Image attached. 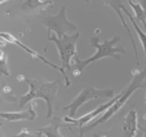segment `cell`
<instances>
[{"instance_id": "obj_1", "label": "cell", "mask_w": 146, "mask_h": 137, "mask_svg": "<svg viewBox=\"0 0 146 137\" xmlns=\"http://www.w3.org/2000/svg\"><path fill=\"white\" fill-rule=\"evenodd\" d=\"M29 84V92L18 98V106L23 107L29 102L35 101L36 98H43L47 104V119L53 115V101L60 89V82H43L39 79H27L25 76H19Z\"/></svg>"}, {"instance_id": "obj_2", "label": "cell", "mask_w": 146, "mask_h": 137, "mask_svg": "<svg viewBox=\"0 0 146 137\" xmlns=\"http://www.w3.org/2000/svg\"><path fill=\"white\" fill-rule=\"evenodd\" d=\"M146 79V67L142 68L141 71H138L137 74L133 75V79L131 80L129 85H128L127 88H124L123 90H121V94L120 97H119L118 100H116L115 102H114L113 105H111L110 107H109L108 110H106L104 114H102L101 116H97L96 119H94V122H92V123H88L87 126H83L80 127V132H79V136L83 137L84 134L87 133V132L92 131V129L94 128V127L100 126V124H104L106 123V122L109 120V119L111 118L113 115H115L116 112L119 111V110L121 109V107L125 105V102L129 100V97L133 94V92L137 89H140L141 87H142V83L143 80Z\"/></svg>"}, {"instance_id": "obj_3", "label": "cell", "mask_w": 146, "mask_h": 137, "mask_svg": "<svg viewBox=\"0 0 146 137\" xmlns=\"http://www.w3.org/2000/svg\"><path fill=\"white\" fill-rule=\"evenodd\" d=\"M120 40L119 36H115V38L110 39V40H105V41H100L98 36H92L91 38V44L92 47L96 48V53L91 57L86 58V60H78V58H72L71 60V67H72V74L75 76L80 75L83 72V70L86 67H88L91 63L97 62L101 58L105 57H114L118 60L119 55L120 53H125V51L123 48H116L115 44Z\"/></svg>"}, {"instance_id": "obj_4", "label": "cell", "mask_w": 146, "mask_h": 137, "mask_svg": "<svg viewBox=\"0 0 146 137\" xmlns=\"http://www.w3.org/2000/svg\"><path fill=\"white\" fill-rule=\"evenodd\" d=\"M43 22V25L47 27V36L56 35L57 38H62L65 35H71V34L76 33L78 26L69 21L66 17V7L61 8V11L54 16H48L40 18Z\"/></svg>"}, {"instance_id": "obj_5", "label": "cell", "mask_w": 146, "mask_h": 137, "mask_svg": "<svg viewBox=\"0 0 146 137\" xmlns=\"http://www.w3.org/2000/svg\"><path fill=\"white\" fill-rule=\"evenodd\" d=\"M48 40L56 44L60 55L61 67L71 68V60L76 55V44L79 40V33L71 34V35H65L62 38H57L56 35L48 36Z\"/></svg>"}, {"instance_id": "obj_6", "label": "cell", "mask_w": 146, "mask_h": 137, "mask_svg": "<svg viewBox=\"0 0 146 137\" xmlns=\"http://www.w3.org/2000/svg\"><path fill=\"white\" fill-rule=\"evenodd\" d=\"M115 96L114 89L110 88H94V87H88L86 89H83L70 105L64 106V110H67L70 114V118L76 115L78 110L86 104V102L91 101V100H100V98H111Z\"/></svg>"}, {"instance_id": "obj_7", "label": "cell", "mask_w": 146, "mask_h": 137, "mask_svg": "<svg viewBox=\"0 0 146 137\" xmlns=\"http://www.w3.org/2000/svg\"><path fill=\"white\" fill-rule=\"evenodd\" d=\"M0 39H3V40H5L7 43H13V44H16L17 47H19L21 49H23L26 53H29V55L31 56V57H34V58H38V60H40L41 62H44V63H47L48 66H50V67H53V68H56V70H58V71L61 72V74L64 75V79H65V87H69L70 85V80H69V76L66 75V71H65L64 68L61 67V66H57V65H54L53 62H50L48 58H45L44 56H41L40 53H38L36 51H34V49H31V48H29L26 44H23L22 41H19L18 39L16 38V36H13L11 33H5V31H0Z\"/></svg>"}, {"instance_id": "obj_8", "label": "cell", "mask_w": 146, "mask_h": 137, "mask_svg": "<svg viewBox=\"0 0 146 137\" xmlns=\"http://www.w3.org/2000/svg\"><path fill=\"white\" fill-rule=\"evenodd\" d=\"M120 94H121V92H120V93H118V94H115L114 97H111V100H110L109 102H105V104L100 105V106L97 107L96 110H93V111L88 112V114H86V115L80 116V118L74 119V118H70V116H64V118H62V120H64V123H71V124H74V126H78V127L87 126V124L91 123L92 120H94L97 116H100V114L105 112L106 110H108L109 107H110L111 105H113L114 102H115L116 100L119 98V97H120Z\"/></svg>"}, {"instance_id": "obj_9", "label": "cell", "mask_w": 146, "mask_h": 137, "mask_svg": "<svg viewBox=\"0 0 146 137\" xmlns=\"http://www.w3.org/2000/svg\"><path fill=\"white\" fill-rule=\"evenodd\" d=\"M36 105L35 102H31L29 110L25 111H0V118L8 122H25V120H35L36 118Z\"/></svg>"}, {"instance_id": "obj_10", "label": "cell", "mask_w": 146, "mask_h": 137, "mask_svg": "<svg viewBox=\"0 0 146 137\" xmlns=\"http://www.w3.org/2000/svg\"><path fill=\"white\" fill-rule=\"evenodd\" d=\"M104 3L106 4V5H109L111 9H114L115 11V13L118 14L119 19H120L121 25H123V27H125V30H127L128 35H129L131 38V41H132V47H133V51H135V55H136V65H138V60H137V48H136V44H135V39H133L132 36V33H131L129 27L127 26V23H125V19L123 18V14H121V12L127 11L125 9V7L123 5V1L121 0H104Z\"/></svg>"}, {"instance_id": "obj_11", "label": "cell", "mask_w": 146, "mask_h": 137, "mask_svg": "<svg viewBox=\"0 0 146 137\" xmlns=\"http://www.w3.org/2000/svg\"><path fill=\"white\" fill-rule=\"evenodd\" d=\"M54 0H26L21 5V12L26 14H35L49 8Z\"/></svg>"}, {"instance_id": "obj_12", "label": "cell", "mask_w": 146, "mask_h": 137, "mask_svg": "<svg viewBox=\"0 0 146 137\" xmlns=\"http://www.w3.org/2000/svg\"><path fill=\"white\" fill-rule=\"evenodd\" d=\"M137 129H138L137 111L132 109L125 115V120H124V124H123L124 137H135L136 133H137Z\"/></svg>"}, {"instance_id": "obj_13", "label": "cell", "mask_w": 146, "mask_h": 137, "mask_svg": "<svg viewBox=\"0 0 146 137\" xmlns=\"http://www.w3.org/2000/svg\"><path fill=\"white\" fill-rule=\"evenodd\" d=\"M61 126H64V120H62V118H56L50 124L36 129V134H38V137H41V136H45V137H64L60 133V127Z\"/></svg>"}, {"instance_id": "obj_14", "label": "cell", "mask_w": 146, "mask_h": 137, "mask_svg": "<svg viewBox=\"0 0 146 137\" xmlns=\"http://www.w3.org/2000/svg\"><path fill=\"white\" fill-rule=\"evenodd\" d=\"M124 13L127 14V17L129 18V21L132 22V25H133V27H135V30H136V33H137V36H138V39H140V41H141V45H142V48H143V53H145V57H146V34L143 33L142 30H141V27L137 25V22L135 21V18H133L132 16H131L129 13H128L127 11H124Z\"/></svg>"}, {"instance_id": "obj_15", "label": "cell", "mask_w": 146, "mask_h": 137, "mask_svg": "<svg viewBox=\"0 0 146 137\" xmlns=\"http://www.w3.org/2000/svg\"><path fill=\"white\" fill-rule=\"evenodd\" d=\"M128 4H129V7L133 9V12H135L136 18H137L138 21L142 23L143 27L146 29V13L143 12V9L140 7V4H135L132 0H128Z\"/></svg>"}, {"instance_id": "obj_16", "label": "cell", "mask_w": 146, "mask_h": 137, "mask_svg": "<svg viewBox=\"0 0 146 137\" xmlns=\"http://www.w3.org/2000/svg\"><path fill=\"white\" fill-rule=\"evenodd\" d=\"M11 74L9 72V66H8V55L5 51L0 49V75L8 76Z\"/></svg>"}, {"instance_id": "obj_17", "label": "cell", "mask_w": 146, "mask_h": 137, "mask_svg": "<svg viewBox=\"0 0 146 137\" xmlns=\"http://www.w3.org/2000/svg\"><path fill=\"white\" fill-rule=\"evenodd\" d=\"M16 137H33V134L29 132L27 128H23L18 134H16Z\"/></svg>"}, {"instance_id": "obj_18", "label": "cell", "mask_w": 146, "mask_h": 137, "mask_svg": "<svg viewBox=\"0 0 146 137\" xmlns=\"http://www.w3.org/2000/svg\"><path fill=\"white\" fill-rule=\"evenodd\" d=\"M138 129H140V132L137 131L135 137H146V129L142 128V127H138Z\"/></svg>"}, {"instance_id": "obj_19", "label": "cell", "mask_w": 146, "mask_h": 137, "mask_svg": "<svg viewBox=\"0 0 146 137\" xmlns=\"http://www.w3.org/2000/svg\"><path fill=\"white\" fill-rule=\"evenodd\" d=\"M138 4H140V7L143 9V12L146 13V0H138Z\"/></svg>"}, {"instance_id": "obj_20", "label": "cell", "mask_w": 146, "mask_h": 137, "mask_svg": "<svg viewBox=\"0 0 146 137\" xmlns=\"http://www.w3.org/2000/svg\"><path fill=\"white\" fill-rule=\"evenodd\" d=\"M0 105H1V97H0Z\"/></svg>"}, {"instance_id": "obj_21", "label": "cell", "mask_w": 146, "mask_h": 137, "mask_svg": "<svg viewBox=\"0 0 146 137\" xmlns=\"http://www.w3.org/2000/svg\"><path fill=\"white\" fill-rule=\"evenodd\" d=\"M145 104H146V96H145ZM146 129V128H145Z\"/></svg>"}, {"instance_id": "obj_22", "label": "cell", "mask_w": 146, "mask_h": 137, "mask_svg": "<svg viewBox=\"0 0 146 137\" xmlns=\"http://www.w3.org/2000/svg\"><path fill=\"white\" fill-rule=\"evenodd\" d=\"M0 127H1V123H0Z\"/></svg>"}]
</instances>
